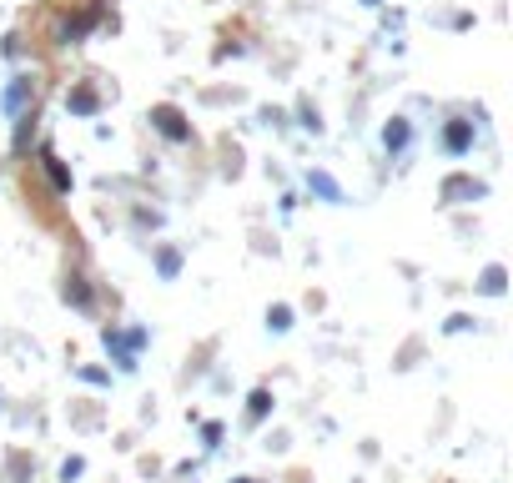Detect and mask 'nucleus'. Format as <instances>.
<instances>
[{
  "instance_id": "nucleus-1",
  "label": "nucleus",
  "mask_w": 513,
  "mask_h": 483,
  "mask_svg": "<svg viewBox=\"0 0 513 483\" xmlns=\"http://www.w3.org/2000/svg\"><path fill=\"white\" fill-rule=\"evenodd\" d=\"M152 121H156V131H161L167 141H192V127L181 121V111H177V106H156V111H152Z\"/></svg>"
},
{
  "instance_id": "nucleus-9",
  "label": "nucleus",
  "mask_w": 513,
  "mask_h": 483,
  "mask_svg": "<svg viewBox=\"0 0 513 483\" xmlns=\"http://www.w3.org/2000/svg\"><path fill=\"white\" fill-rule=\"evenodd\" d=\"M267 408H272V393H262V388L247 398V413H252V418H267Z\"/></svg>"
},
{
  "instance_id": "nucleus-3",
  "label": "nucleus",
  "mask_w": 513,
  "mask_h": 483,
  "mask_svg": "<svg viewBox=\"0 0 513 483\" xmlns=\"http://www.w3.org/2000/svg\"><path fill=\"white\" fill-rule=\"evenodd\" d=\"M443 141H448V152H453V156H463L468 146H474V127H468V121H453Z\"/></svg>"
},
{
  "instance_id": "nucleus-8",
  "label": "nucleus",
  "mask_w": 513,
  "mask_h": 483,
  "mask_svg": "<svg viewBox=\"0 0 513 483\" xmlns=\"http://www.w3.org/2000/svg\"><path fill=\"white\" fill-rule=\"evenodd\" d=\"M383 141L393 146V152H398V146H408V121H393V127L383 131Z\"/></svg>"
},
{
  "instance_id": "nucleus-14",
  "label": "nucleus",
  "mask_w": 513,
  "mask_h": 483,
  "mask_svg": "<svg viewBox=\"0 0 513 483\" xmlns=\"http://www.w3.org/2000/svg\"><path fill=\"white\" fill-rule=\"evenodd\" d=\"M177 268H181V257L177 252H161V277H177Z\"/></svg>"
},
{
  "instance_id": "nucleus-7",
  "label": "nucleus",
  "mask_w": 513,
  "mask_h": 483,
  "mask_svg": "<svg viewBox=\"0 0 513 483\" xmlns=\"http://www.w3.org/2000/svg\"><path fill=\"white\" fill-rule=\"evenodd\" d=\"M91 31V15H76V21H65L61 26V40H81Z\"/></svg>"
},
{
  "instance_id": "nucleus-4",
  "label": "nucleus",
  "mask_w": 513,
  "mask_h": 483,
  "mask_svg": "<svg viewBox=\"0 0 513 483\" xmlns=\"http://www.w3.org/2000/svg\"><path fill=\"white\" fill-rule=\"evenodd\" d=\"M65 106H71L76 116H96V106H101V101H96V91H91V86H76L71 96H65Z\"/></svg>"
},
{
  "instance_id": "nucleus-16",
  "label": "nucleus",
  "mask_w": 513,
  "mask_h": 483,
  "mask_svg": "<svg viewBox=\"0 0 513 483\" xmlns=\"http://www.w3.org/2000/svg\"><path fill=\"white\" fill-rule=\"evenodd\" d=\"M237 483H252V479H237Z\"/></svg>"
},
{
  "instance_id": "nucleus-5",
  "label": "nucleus",
  "mask_w": 513,
  "mask_h": 483,
  "mask_svg": "<svg viewBox=\"0 0 513 483\" xmlns=\"http://www.w3.org/2000/svg\"><path fill=\"white\" fill-rule=\"evenodd\" d=\"M312 191H322L327 202H343V187H337L333 177H322V171H312Z\"/></svg>"
},
{
  "instance_id": "nucleus-10",
  "label": "nucleus",
  "mask_w": 513,
  "mask_h": 483,
  "mask_svg": "<svg viewBox=\"0 0 513 483\" xmlns=\"http://www.w3.org/2000/svg\"><path fill=\"white\" fill-rule=\"evenodd\" d=\"M483 293H488V297L503 293V268H488V272H483Z\"/></svg>"
},
{
  "instance_id": "nucleus-13",
  "label": "nucleus",
  "mask_w": 513,
  "mask_h": 483,
  "mask_svg": "<svg viewBox=\"0 0 513 483\" xmlns=\"http://www.w3.org/2000/svg\"><path fill=\"white\" fill-rule=\"evenodd\" d=\"M81 469H86L81 458H65V463H61V479H65V483H71V479H81Z\"/></svg>"
},
{
  "instance_id": "nucleus-6",
  "label": "nucleus",
  "mask_w": 513,
  "mask_h": 483,
  "mask_svg": "<svg viewBox=\"0 0 513 483\" xmlns=\"http://www.w3.org/2000/svg\"><path fill=\"white\" fill-rule=\"evenodd\" d=\"M46 171H51V181H56V187H61V191H71V171H65V166L56 162L51 152H46Z\"/></svg>"
},
{
  "instance_id": "nucleus-15",
  "label": "nucleus",
  "mask_w": 513,
  "mask_h": 483,
  "mask_svg": "<svg viewBox=\"0 0 513 483\" xmlns=\"http://www.w3.org/2000/svg\"><path fill=\"white\" fill-rule=\"evenodd\" d=\"M362 5H383V0H362Z\"/></svg>"
},
{
  "instance_id": "nucleus-12",
  "label": "nucleus",
  "mask_w": 513,
  "mask_h": 483,
  "mask_svg": "<svg viewBox=\"0 0 513 483\" xmlns=\"http://www.w3.org/2000/svg\"><path fill=\"white\" fill-rule=\"evenodd\" d=\"M65 297H71V303H76V307H86V303H91V293H86V287H81L76 277H71V287H65Z\"/></svg>"
},
{
  "instance_id": "nucleus-11",
  "label": "nucleus",
  "mask_w": 513,
  "mask_h": 483,
  "mask_svg": "<svg viewBox=\"0 0 513 483\" xmlns=\"http://www.w3.org/2000/svg\"><path fill=\"white\" fill-rule=\"evenodd\" d=\"M267 322H272V332H287V328H292V312H287V307H272Z\"/></svg>"
},
{
  "instance_id": "nucleus-2",
  "label": "nucleus",
  "mask_w": 513,
  "mask_h": 483,
  "mask_svg": "<svg viewBox=\"0 0 513 483\" xmlns=\"http://www.w3.org/2000/svg\"><path fill=\"white\" fill-rule=\"evenodd\" d=\"M30 96H36L30 76H15V81H11V91H5V111H11V116H21V106H26Z\"/></svg>"
}]
</instances>
